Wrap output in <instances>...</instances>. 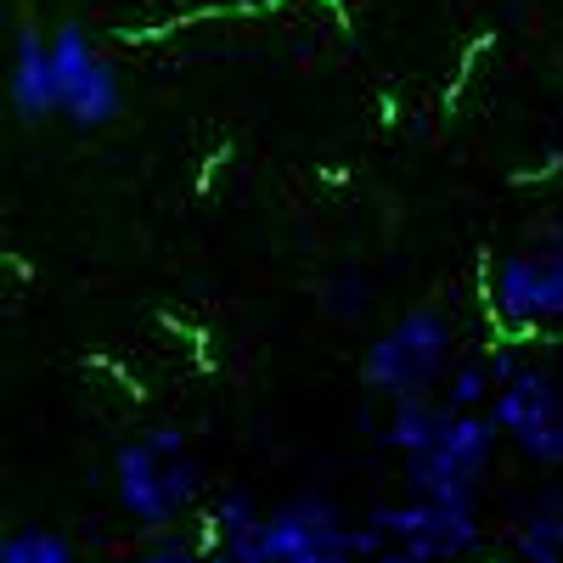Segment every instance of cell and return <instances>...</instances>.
Listing matches in <instances>:
<instances>
[{
    "label": "cell",
    "mask_w": 563,
    "mask_h": 563,
    "mask_svg": "<svg viewBox=\"0 0 563 563\" xmlns=\"http://www.w3.org/2000/svg\"><path fill=\"white\" fill-rule=\"evenodd\" d=\"M0 563H79V552H74L68 536L29 525V530H12L0 541Z\"/></svg>",
    "instance_id": "7c38bea8"
},
{
    "label": "cell",
    "mask_w": 563,
    "mask_h": 563,
    "mask_svg": "<svg viewBox=\"0 0 563 563\" xmlns=\"http://www.w3.org/2000/svg\"><path fill=\"white\" fill-rule=\"evenodd\" d=\"M496 366H490V355H467L462 366H451V378H445V406L451 411H485V400H496Z\"/></svg>",
    "instance_id": "8fae6325"
},
{
    "label": "cell",
    "mask_w": 563,
    "mask_h": 563,
    "mask_svg": "<svg viewBox=\"0 0 563 563\" xmlns=\"http://www.w3.org/2000/svg\"><path fill=\"white\" fill-rule=\"evenodd\" d=\"M496 417L490 411H451L445 434L429 445L406 456V485L411 496H445V501H474L479 496V479L485 467L496 456Z\"/></svg>",
    "instance_id": "277c9868"
},
{
    "label": "cell",
    "mask_w": 563,
    "mask_h": 563,
    "mask_svg": "<svg viewBox=\"0 0 563 563\" xmlns=\"http://www.w3.org/2000/svg\"><path fill=\"white\" fill-rule=\"evenodd\" d=\"M372 525H378L395 547L417 552L422 563H456L467 552H479L485 530H479V507L474 501H445V496H411L400 507H378L372 512Z\"/></svg>",
    "instance_id": "5b68a950"
},
{
    "label": "cell",
    "mask_w": 563,
    "mask_h": 563,
    "mask_svg": "<svg viewBox=\"0 0 563 563\" xmlns=\"http://www.w3.org/2000/svg\"><path fill=\"white\" fill-rule=\"evenodd\" d=\"M209 558L214 563H366L355 552V525L327 496H294L271 507L254 536L214 547Z\"/></svg>",
    "instance_id": "6da1fadb"
},
{
    "label": "cell",
    "mask_w": 563,
    "mask_h": 563,
    "mask_svg": "<svg viewBox=\"0 0 563 563\" xmlns=\"http://www.w3.org/2000/svg\"><path fill=\"white\" fill-rule=\"evenodd\" d=\"M490 310L530 333L541 321H558L563 316V249H536V254H512L496 265V282H490Z\"/></svg>",
    "instance_id": "52a82bcc"
},
{
    "label": "cell",
    "mask_w": 563,
    "mask_h": 563,
    "mask_svg": "<svg viewBox=\"0 0 563 563\" xmlns=\"http://www.w3.org/2000/svg\"><path fill=\"white\" fill-rule=\"evenodd\" d=\"M372 563H422V558H417V552H406V547H395V541H389V547H384V552H378V558H372Z\"/></svg>",
    "instance_id": "9a60e30c"
},
{
    "label": "cell",
    "mask_w": 563,
    "mask_h": 563,
    "mask_svg": "<svg viewBox=\"0 0 563 563\" xmlns=\"http://www.w3.org/2000/svg\"><path fill=\"white\" fill-rule=\"evenodd\" d=\"M52 57H57V85H63V119L79 130H102L119 119V74L113 63L90 45L79 23L52 34Z\"/></svg>",
    "instance_id": "8992f818"
},
{
    "label": "cell",
    "mask_w": 563,
    "mask_h": 563,
    "mask_svg": "<svg viewBox=\"0 0 563 563\" xmlns=\"http://www.w3.org/2000/svg\"><path fill=\"white\" fill-rule=\"evenodd\" d=\"M113 496L141 530H169L203 496V467L186 451H158L147 434L113 451Z\"/></svg>",
    "instance_id": "3957f363"
},
{
    "label": "cell",
    "mask_w": 563,
    "mask_h": 563,
    "mask_svg": "<svg viewBox=\"0 0 563 563\" xmlns=\"http://www.w3.org/2000/svg\"><path fill=\"white\" fill-rule=\"evenodd\" d=\"M552 372H558V378H563V344H558V361H552Z\"/></svg>",
    "instance_id": "2e32d148"
},
{
    "label": "cell",
    "mask_w": 563,
    "mask_h": 563,
    "mask_svg": "<svg viewBox=\"0 0 563 563\" xmlns=\"http://www.w3.org/2000/svg\"><path fill=\"white\" fill-rule=\"evenodd\" d=\"M512 547H519V563H563V512L547 507L536 519H525Z\"/></svg>",
    "instance_id": "4fadbf2b"
},
{
    "label": "cell",
    "mask_w": 563,
    "mask_h": 563,
    "mask_svg": "<svg viewBox=\"0 0 563 563\" xmlns=\"http://www.w3.org/2000/svg\"><path fill=\"white\" fill-rule=\"evenodd\" d=\"M135 563H214L203 541H158L153 552H141Z\"/></svg>",
    "instance_id": "5bb4252c"
},
{
    "label": "cell",
    "mask_w": 563,
    "mask_h": 563,
    "mask_svg": "<svg viewBox=\"0 0 563 563\" xmlns=\"http://www.w3.org/2000/svg\"><path fill=\"white\" fill-rule=\"evenodd\" d=\"M451 344H456V327L445 310L422 305V310H406L395 327H384L378 339L366 344L361 355V384L378 389L389 400L400 395H434L445 378H451Z\"/></svg>",
    "instance_id": "7a4b0ae2"
},
{
    "label": "cell",
    "mask_w": 563,
    "mask_h": 563,
    "mask_svg": "<svg viewBox=\"0 0 563 563\" xmlns=\"http://www.w3.org/2000/svg\"><path fill=\"white\" fill-rule=\"evenodd\" d=\"M445 422H451L445 400H434V395H400L389 406V422H384V445L400 451V456H417V451H429L445 434Z\"/></svg>",
    "instance_id": "9c48e42d"
},
{
    "label": "cell",
    "mask_w": 563,
    "mask_h": 563,
    "mask_svg": "<svg viewBox=\"0 0 563 563\" xmlns=\"http://www.w3.org/2000/svg\"><path fill=\"white\" fill-rule=\"evenodd\" d=\"M12 108L23 124H40L63 113V85H57V57H52V40L40 29H18V52H12Z\"/></svg>",
    "instance_id": "ba28073f"
},
{
    "label": "cell",
    "mask_w": 563,
    "mask_h": 563,
    "mask_svg": "<svg viewBox=\"0 0 563 563\" xmlns=\"http://www.w3.org/2000/svg\"><path fill=\"white\" fill-rule=\"evenodd\" d=\"M260 519H265V512L254 507V496H249V490H220V496L209 501V512H203V547L214 552V547L243 541V536H254V530H260Z\"/></svg>",
    "instance_id": "30bf717a"
}]
</instances>
